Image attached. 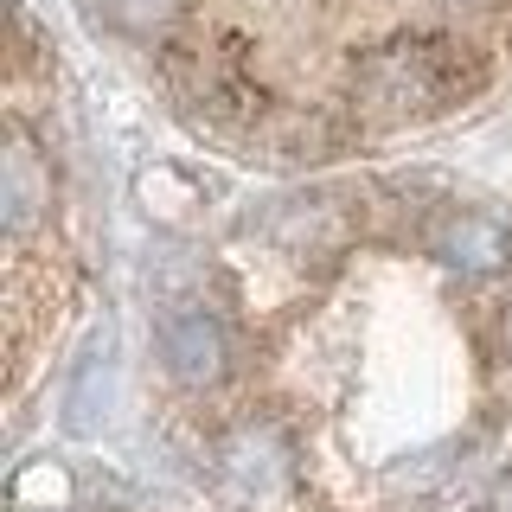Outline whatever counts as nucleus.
Listing matches in <instances>:
<instances>
[{
  "label": "nucleus",
  "mask_w": 512,
  "mask_h": 512,
  "mask_svg": "<svg viewBox=\"0 0 512 512\" xmlns=\"http://www.w3.org/2000/svg\"><path fill=\"white\" fill-rule=\"evenodd\" d=\"M45 205H52V167L39 160L26 128H7V154H0V224H7V237H26Z\"/></svg>",
  "instance_id": "20e7f679"
},
{
  "label": "nucleus",
  "mask_w": 512,
  "mask_h": 512,
  "mask_svg": "<svg viewBox=\"0 0 512 512\" xmlns=\"http://www.w3.org/2000/svg\"><path fill=\"white\" fill-rule=\"evenodd\" d=\"M448 7H493V0H448Z\"/></svg>",
  "instance_id": "423d86ee"
},
{
  "label": "nucleus",
  "mask_w": 512,
  "mask_h": 512,
  "mask_svg": "<svg viewBox=\"0 0 512 512\" xmlns=\"http://www.w3.org/2000/svg\"><path fill=\"white\" fill-rule=\"evenodd\" d=\"M480 90V52L455 32H391L346 58V103L359 122L442 116Z\"/></svg>",
  "instance_id": "f257e3e1"
},
{
  "label": "nucleus",
  "mask_w": 512,
  "mask_h": 512,
  "mask_svg": "<svg viewBox=\"0 0 512 512\" xmlns=\"http://www.w3.org/2000/svg\"><path fill=\"white\" fill-rule=\"evenodd\" d=\"M429 250L455 276H500L506 256H512V231L493 212H442L429 224Z\"/></svg>",
  "instance_id": "7ed1b4c3"
},
{
  "label": "nucleus",
  "mask_w": 512,
  "mask_h": 512,
  "mask_svg": "<svg viewBox=\"0 0 512 512\" xmlns=\"http://www.w3.org/2000/svg\"><path fill=\"white\" fill-rule=\"evenodd\" d=\"M154 340H160L167 372L180 378V384H192V391L218 384L224 365H231L224 327H218V314H205V308H167V314H160V327H154Z\"/></svg>",
  "instance_id": "f03ea898"
},
{
  "label": "nucleus",
  "mask_w": 512,
  "mask_h": 512,
  "mask_svg": "<svg viewBox=\"0 0 512 512\" xmlns=\"http://www.w3.org/2000/svg\"><path fill=\"white\" fill-rule=\"evenodd\" d=\"M186 13V0H103V20L128 39H160Z\"/></svg>",
  "instance_id": "39448f33"
}]
</instances>
